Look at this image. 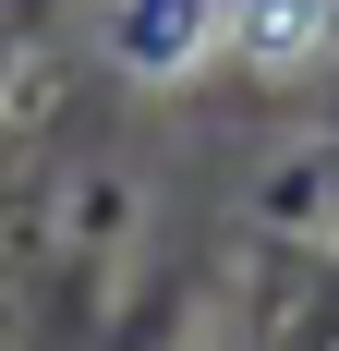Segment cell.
<instances>
[{
  "label": "cell",
  "mask_w": 339,
  "mask_h": 351,
  "mask_svg": "<svg viewBox=\"0 0 339 351\" xmlns=\"http://www.w3.org/2000/svg\"><path fill=\"white\" fill-rule=\"evenodd\" d=\"M218 36H231V12H218V0H121V49H134L145 73L194 61V49H218Z\"/></svg>",
  "instance_id": "6da1fadb"
},
{
  "label": "cell",
  "mask_w": 339,
  "mask_h": 351,
  "mask_svg": "<svg viewBox=\"0 0 339 351\" xmlns=\"http://www.w3.org/2000/svg\"><path fill=\"white\" fill-rule=\"evenodd\" d=\"M231 36L255 49V61H291V49H315V36H327V0H242Z\"/></svg>",
  "instance_id": "7a4b0ae2"
}]
</instances>
